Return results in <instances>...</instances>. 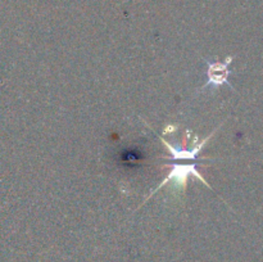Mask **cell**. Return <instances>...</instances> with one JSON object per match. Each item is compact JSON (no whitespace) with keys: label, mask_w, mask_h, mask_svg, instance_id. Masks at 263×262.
Segmentation results:
<instances>
[{"label":"cell","mask_w":263,"mask_h":262,"mask_svg":"<svg viewBox=\"0 0 263 262\" xmlns=\"http://www.w3.org/2000/svg\"><path fill=\"white\" fill-rule=\"evenodd\" d=\"M233 59L234 58L231 55H229L225 62H210L208 59H203L208 66V71H207L208 81L200 87L199 91H203V90L207 89V87L211 86V85H213L215 87H218L223 84L229 85L231 89H234L233 85L229 82V76L233 73V72L229 69V64L233 62Z\"/></svg>","instance_id":"obj_2"},{"label":"cell","mask_w":263,"mask_h":262,"mask_svg":"<svg viewBox=\"0 0 263 262\" xmlns=\"http://www.w3.org/2000/svg\"><path fill=\"white\" fill-rule=\"evenodd\" d=\"M218 127H220V126H218ZM218 127L216 128L215 131H212V133H211L207 138L203 139V140H200L198 144H195L192 149H184V148H181V146H174L171 143H170V141L164 140L162 136H159V139H161L162 143L166 145V148L168 149V152L171 153V157H166V158L172 159V161H177V159H185V161H187V159H192V161H198V156L200 154L202 149L204 148L205 144L208 143V140H210V139L215 135L216 131L218 130Z\"/></svg>","instance_id":"obj_3"},{"label":"cell","mask_w":263,"mask_h":262,"mask_svg":"<svg viewBox=\"0 0 263 262\" xmlns=\"http://www.w3.org/2000/svg\"><path fill=\"white\" fill-rule=\"evenodd\" d=\"M164 166L171 169L170 170L168 175H167V176L164 177L163 181H162L161 184H159L158 186H157L156 189H154L153 192H152L151 194L145 198V199H144V203L148 202V200L151 199V198L153 197V195L156 194L159 189H162L163 186H166V185L170 184V182H174V184L176 185V186H179L182 192H185V190H186V186H187V179H189V176H195L197 179H199L200 181L205 185V186L211 188L210 184L207 182V180H205L204 177H203V175L197 170L198 161H195L194 163H185V164L175 163V162H172V163H167V164H164Z\"/></svg>","instance_id":"obj_1"},{"label":"cell","mask_w":263,"mask_h":262,"mask_svg":"<svg viewBox=\"0 0 263 262\" xmlns=\"http://www.w3.org/2000/svg\"><path fill=\"white\" fill-rule=\"evenodd\" d=\"M177 127H179V125H168L166 128H164L163 134H170V133H171V131L176 130Z\"/></svg>","instance_id":"obj_4"}]
</instances>
